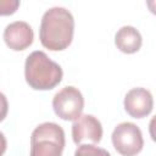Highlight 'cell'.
<instances>
[{"label":"cell","instance_id":"11","mask_svg":"<svg viewBox=\"0 0 156 156\" xmlns=\"http://www.w3.org/2000/svg\"><path fill=\"white\" fill-rule=\"evenodd\" d=\"M18 6V0H0V16H9L15 13Z\"/></svg>","mask_w":156,"mask_h":156},{"label":"cell","instance_id":"12","mask_svg":"<svg viewBox=\"0 0 156 156\" xmlns=\"http://www.w3.org/2000/svg\"><path fill=\"white\" fill-rule=\"evenodd\" d=\"M7 111H9L7 99H6V96L0 91V122H2V121L5 119V117L7 116Z\"/></svg>","mask_w":156,"mask_h":156},{"label":"cell","instance_id":"3","mask_svg":"<svg viewBox=\"0 0 156 156\" xmlns=\"http://www.w3.org/2000/svg\"><path fill=\"white\" fill-rule=\"evenodd\" d=\"M65 143L61 126L54 122L41 123L30 135V156H61Z\"/></svg>","mask_w":156,"mask_h":156},{"label":"cell","instance_id":"8","mask_svg":"<svg viewBox=\"0 0 156 156\" xmlns=\"http://www.w3.org/2000/svg\"><path fill=\"white\" fill-rule=\"evenodd\" d=\"M34 33L32 27L23 21H16L10 23L4 30V40L6 45L15 50L22 51L32 45Z\"/></svg>","mask_w":156,"mask_h":156},{"label":"cell","instance_id":"9","mask_svg":"<svg viewBox=\"0 0 156 156\" xmlns=\"http://www.w3.org/2000/svg\"><path fill=\"white\" fill-rule=\"evenodd\" d=\"M143 43L141 34L138 29L132 26H123L118 29L115 37L116 46L124 54H134L136 52Z\"/></svg>","mask_w":156,"mask_h":156},{"label":"cell","instance_id":"10","mask_svg":"<svg viewBox=\"0 0 156 156\" xmlns=\"http://www.w3.org/2000/svg\"><path fill=\"white\" fill-rule=\"evenodd\" d=\"M74 156H111V155L107 150L102 147L89 145V144H83L77 147Z\"/></svg>","mask_w":156,"mask_h":156},{"label":"cell","instance_id":"6","mask_svg":"<svg viewBox=\"0 0 156 156\" xmlns=\"http://www.w3.org/2000/svg\"><path fill=\"white\" fill-rule=\"evenodd\" d=\"M154 107L152 95L147 89L133 88L124 98V108L127 113L133 118L146 117Z\"/></svg>","mask_w":156,"mask_h":156},{"label":"cell","instance_id":"1","mask_svg":"<svg viewBox=\"0 0 156 156\" xmlns=\"http://www.w3.org/2000/svg\"><path fill=\"white\" fill-rule=\"evenodd\" d=\"M74 33V18L65 7L48 10L40 22L39 39L44 48L61 51L69 46Z\"/></svg>","mask_w":156,"mask_h":156},{"label":"cell","instance_id":"7","mask_svg":"<svg viewBox=\"0 0 156 156\" xmlns=\"http://www.w3.org/2000/svg\"><path fill=\"white\" fill-rule=\"evenodd\" d=\"M72 138L77 145L84 140L96 144L102 138V126L100 121L91 115L79 116L72 126Z\"/></svg>","mask_w":156,"mask_h":156},{"label":"cell","instance_id":"2","mask_svg":"<svg viewBox=\"0 0 156 156\" xmlns=\"http://www.w3.org/2000/svg\"><path fill=\"white\" fill-rule=\"evenodd\" d=\"M62 68L50 60L44 51H33L24 65V77L28 85L35 90H50L62 80Z\"/></svg>","mask_w":156,"mask_h":156},{"label":"cell","instance_id":"13","mask_svg":"<svg viewBox=\"0 0 156 156\" xmlns=\"http://www.w3.org/2000/svg\"><path fill=\"white\" fill-rule=\"evenodd\" d=\"M6 147H7L6 138H5V135L0 132V156H2V155H4V152L6 151Z\"/></svg>","mask_w":156,"mask_h":156},{"label":"cell","instance_id":"5","mask_svg":"<svg viewBox=\"0 0 156 156\" xmlns=\"http://www.w3.org/2000/svg\"><path fill=\"white\" fill-rule=\"evenodd\" d=\"M55 113L65 121H76L82 116L84 108V98L74 87H65L52 99Z\"/></svg>","mask_w":156,"mask_h":156},{"label":"cell","instance_id":"4","mask_svg":"<svg viewBox=\"0 0 156 156\" xmlns=\"http://www.w3.org/2000/svg\"><path fill=\"white\" fill-rule=\"evenodd\" d=\"M112 144L122 156H135L144 146L140 128L132 122L119 123L112 132Z\"/></svg>","mask_w":156,"mask_h":156}]
</instances>
